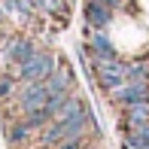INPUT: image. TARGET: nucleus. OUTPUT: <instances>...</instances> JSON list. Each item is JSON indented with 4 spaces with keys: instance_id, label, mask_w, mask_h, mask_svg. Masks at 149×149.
Wrapping results in <instances>:
<instances>
[{
    "instance_id": "nucleus-1",
    "label": "nucleus",
    "mask_w": 149,
    "mask_h": 149,
    "mask_svg": "<svg viewBox=\"0 0 149 149\" xmlns=\"http://www.w3.org/2000/svg\"><path fill=\"white\" fill-rule=\"evenodd\" d=\"M88 122H91L88 107H85L82 113H76V116H70V119H52V125L43 131V146H58V143H64V140L82 137Z\"/></svg>"
},
{
    "instance_id": "nucleus-2",
    "label": "nucleus",
    "mask_w": 149,
    "mask_h": 149,
    "mask_svg": "<svg viewBox=\"0 0 149 149\" xmlns=\"http://www.w3.org/2000/svg\"><path fill=\"white\" fill-rule=\"evenodd\" d=\"M94 73H97V82L104 91H116L119 85L128 82V64L116 58H94Z\"/></svg>"
},
{
    "instance_id": "nucleus-3",
    "label": "nucleus",
    "mask_w": 149,
    "mask_h": 149,
    "mask_svg": "<svg viewBox=\"0 0 149 149\" xmlns=\"http://www.w3.org/2000/svg\"><path fill=\"white\" fill-rule=\"evenodd\" d=\"M55 67H58V58L52 55V52H33L24 64H18V79L40 82V79H49L52 73H55Z\"/></svg>"
},
{
    "instance_id": "nucleus-4",
    "label": "nucleus",
    "mask_w": 149,
    "mask_h": 149,
    "mask_svg": "<svg viewBox=\"0 0 149 149\" xmlns=\"http://www.w3.org/2000/svg\"><path fill=\"white\" fill-rule=\"evenodd\" d=\"M85 22L94 31H104L113 22V6H107L104 0H85Z\"/></svg>"
},
{
    "instance_id": "nucleus-5",
    "label": "nucleus",
    "mask_w": 149,
    "mask_h": 149,
    "mask_svg": "<svg viewBox=\"0 0 149 149\" xmlns=\"http://www.w3.org/2000/svg\"><path fill=\"white\" fill-rule=\"evenodd\" d=\"M110 94L119 100V104H125V107L143 104V100H149V82H125V85H119V88L110 91Z\"/></svg>"
},
{
    "instance_id": "nucleus-6",
    "label": "nucleus",
    "mask_w": 149,
    "mask_h": 149,
    "mask_svg": "<svg viewBox=\"0 0 149 149\" xmlns=\"http://www.w3.org/2000/svg\"><path fill=\"white\" fill-rule=\"evenodd\" d=\"M33 52H37V49H33L31 40H22V37H18V40H9V43H6V61H9L12 67L24 64V61H28Z\"/></svg>"
},
{
    "instance_id": "nucleus-7",
    "label": "nucleus",
    "mask_w": 149,
    "mask_h": 149,
    "mask_svg": "<svg viewBox=\"0 0 149 149\" xmlns=\"http://www.w3.org/2000/svg\"><path fill=\"white\" fill-rule=\"evenodd\" d=\"M88 46L94 49V58H116V49H113V43L104 37V33H91L88 37Z\"/></svg>"
},
{
    "instance_id": "nucleus-8",
    "label": "nucleus",
    "mask_w": 149,
    "mask_h": 149,
    "mask_svg": "<svg viewBox=\"0 0 149 149\" xmlns=\"http://www.w3.org/2000/svg\"><path fill=\"white\" fill-rule=\"evenodd\" d=\"M28 134H31L28 122H15V125H9V128H6V137H9L12 143H22V140H28Z\"/></svg>"
},
{
    "instance_id": "nucleus-9",
    "label": "nucleus",
    "mask_w": 149,
    "mask_h": 149,
    "mask_svg": "<svg viewBox=\"0 0 149 149\" xmlns=\"http://www.w3.org/2000/svg\"><path fill=\"white\" fill-rule=\"evenodd\" d=\"M128 82H149L146 64H128Z\"/></svg>"
},
{
    "instance_id": "nucleus-10",
    "label": "nucleus",
    "mask_w": 149,
    "mask_h": 149,
    "mask_svg": "<svg viewBox=\"0 0 149 149\" xmlns=\"http://www.w3.org/2000/svg\"><path fill=\"white\" fill-rule=\"evenodd\" d=\"M58 149H82V137H73V140H64V143H58Z\"/></svg>"
},
{
    "instance_id": "nucleus-11",
    "label": "nucleus",
    "mask_w": 149,
    "mask_h": 149,
    "mask_svg": "<svg viewBox=\"0 0 149 149\" xmlns=\"http://www.w3.org/2000/svg\"><path fill=\"white\" fill-rule=\"evenodd\" d=\"M9 88H12V79H0V97H6Z\"/></svg>"
},
{
    "instance_id": "nucleus-12",
    "label": "nucleus",
    "mask_w": 149,
    "mask_h": 149,
    "mask_svg": "<svg viewBox=\"0 0 149 149\" xmlns=\"http://www.w3.org/2000/svg\"><path fill=\"white\" fill-rule=\"evenodd\" d=\"M107 6H113V9H116V6H122V0H104Z\"/></svg>"
},
{
    "instance_id": "nucleus-13",
    "label": "nucleus",
    "mask_w": 149,
    "mask_h": 149,
    "mask_svg": "<svg viewBox=\"0 0 149 149\" xmlns=\"http://www.w3.org/2000/svg\"><path fill=\"white\" fill-rule=\"evenodd\" d=\"M3 12H6V9H3V6H0V18H3Z\"/></svg>"
}]
</instances>
